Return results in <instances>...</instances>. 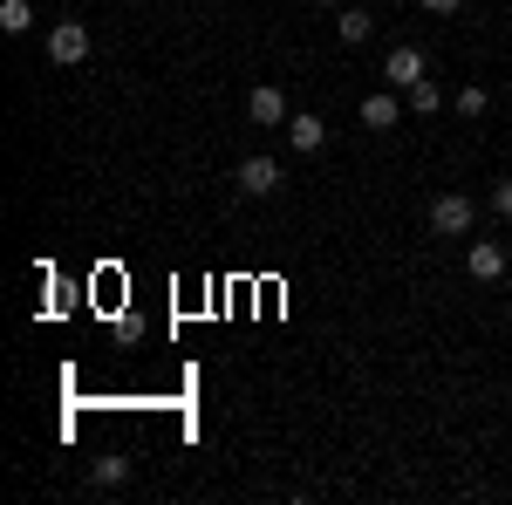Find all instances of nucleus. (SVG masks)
<instances>
[{
	"label": "nucleus",
	"instance_id": "nucleus-1",
	"mask_svg": "<svg viewBox=\"0 0 512 505\" xmlns=\"http://www.w3.org/2000/svg\"><path fill=\"white\" fill-rule=\"evenodd\" d=\"M431 233H437V239H472V233H478V205H472L465 192L431 198Z\"/></svg>",
	"mask_w": 512,
	"mask_h": 505
},
{
	"label": "nucleus",
	"instance_id": "nucleus-2",
	"mask_svg": "<svg viewBox=\"0 0 512 505\" xmlns=\"http://www.w3.org/2000/svg\"><path fill=\"white\" fill-rule=\"evenodd\" d=\"M233 185H239L246 198H274V192H280V157L253 151V157H246V164L233 171Z\"/></svg>",
	"mask_w": 512,
	"mask_h": 505
},
{
	"label": "nucleus",
	"instance_id": "nucleus-3",
	"mask_svg": "<svg viewBox=\"0 0 512 505\" xmlns=\"http://www.w3.org/2000/svg\"><path fill=\"white\" fill-rule=\"evenodd\" d=\"M48 62H62V69L89 62V28H82V21H55V28H48Z\"/></svg>",
	"mask_w": 512,
	"mask_h": 505
},
{
	"label": "nucleus",
	"instance_id": "nucleus-4",
	"mask_svg": "<svg viewBox=\"0 0 512 505\" xmlns=\"http://www.w3.org/2000/svg\"><path fill=\"white\" fill-rule=\"evenodd\" d=\"M506 246H499V239H472V246H465V273H472L478 287H492V280H506Z\"/></svg>",
	"mask_w": 512,
	"mask_h": 505
},
{
	"label": "nucleus",
	"instance_id": "nucleus-5",
	"mask_svg": "<svg viewBox=\"0 0 512 505\" xmlns=\"http://www.w3.org/2000/svg\"><path fill=\"white\" fill-rule=\"evenodd\" d=\"M246 117L260 123V130H287V117H294V110H287V96H280L274 82H260V89L246 96Z\"/></svg>",
	"mask_w": 512,
	"mask_h": 505
},
{
	"label": "nucleus",
	"instance_id": "nucleus-6",
	"mask_svg": "<svg viewBox=\"0 0 512 505\" xmlns=\"http://www.w3.org/2000/svg\"><path fill=\"white\" fill-rule=\"evenodd\" d=\"M424 76H431V69H424V48H410V41L390 48V62H383V82H390V89H417Z\"/></svg>",
	"mask_w": 512,
	"mask_h": 505
},
{
	"label": "nucleus",
	"instance_id": "nucleus-7",
	"mask_svg": "<svg viewBox=\"0 0 512 505\" xmlns=\"http://www.w3.org/2000/svg\"><path fill=\"white\" fill-rule=\"evenodd\" d=\"M287 144H294L301 157H315L321 144H328V123H321L315 110H294V117H287Z\"/></svg>",
	"mask_w": 512,
	"mask_h": 505
},
{
	"label": "nucleus",
	"instance_id": "nucleus-8",
	"mask_svg": "<svg viewBox=\"0 0 512 505\" xmlns=\"http://www.w3.org/2000/svg\"><path fill=\"white\" fill-rule=\"evenodd\" d=\"M396 117H403L396 89H369V96H362V130H396Z\"/></svg>",
	"mask_w": 512,
	"mask_h": 505
},
{
	"label": "nucleus",
	"instance_id": "nucleus-9",
	"mask_svg": "<svg viewBox=\"0 0 512 505\" xmlns=\"http://www.w3.org/2000/svg\"><path fill=\"white\" fill-rule=\"evenodd\" d=\"M35 28V0H0V35H28Z\"/></svg>",
	"mask_w": 512,
	"mask_h": 505
},
{
	"label": "nucleus",
	"instance_id": "nucleus-10",
	"mask_svg": "<svg viewBox=\"0 0 512 505\" xmlns=\"http://www.w3.org/2000/svg\"><path fill=\"white\" fill-rule=\"evenodd\" d=\"M369 28H376V21H369V7H342V14H335V35L349 41V48H355V41H369Z\"/></svg>",
	"mask_w": 512,
	"mask_h": 505
},
{
	"label": "nucleus",
	"instance_id": "nucleus-11",
	"mask_svg": "<svg viewBox=\"0 0 512 505\" xmlns=\"http://www.w3.org/2000/svg\"><path fill=\"white\" fill-rule=\"evenodd\" d=\"M451 110H458V117H485V110H492V96H485V82H465V89L451 96Z\"/></svg>",
	"mask_w": 512,
	"mask_h": 505
},
{
	"label": "nucleus",
	"instance_id": "nucleus-12",
	"mask_svg": "<svg viewBox=\"0 0 512 505\" xmlns=\"http://www.w3.org/2000/svg\"><path fill=\"white\" fill-rule=\"evenodd\" d=\"M123 478H130V458H96V471H89L96 492H110V485H123Z\"/></svg>",
	"mask_w": 512,
	"mask_h": 505
},
{
	"label": "nucleus",
	"instance_id": "nucleus-13",
	"mask_svg": "<svg viewBox=\"0 0 512 505\" xmlns=\"http://www.w3.org/2000/svg\"><path fill=\"white\" fill-rule=\"evenodd\" d=\"M403 96H410V110H417V117H437V110H444V96H437V82H431V76L417 82V89H403Z\"/></svg>",
	"mask_w": 512,
	"mask_h": 505
},
{
	"label": "nucleus",
	"instance_id": "nucleus-14",
	"mask_svg": "<svg viewBox=\"0 0 512 505\" xmlns=\"http://www.w3.org/2000/svg\"><path fill=\"white\" fill-rule=\"evenodd\" d=\"M492 212H499V219H512V171L492 185Z\"/></svg>",
	"mask_w": 512,
	"mask_h": 505
},
{
	"label": "nucleus",
	"instance_id": "nucleus-15",
	"mask_svg": "<svg viewBox=\"0 0 512 505\" xmlns=\"http://www.w3.org/2000/svg\"><path fill=\"white\" fill-rule=\"evenodd\" d=\"M424 7H431V14H444V21H451V14H458V7H465V0H424Z\"/></svg>",
	"mask_w": 512,
	"mask_h": 505
},
{
	"label": "nucleus",
	"instance_id": "nucleus-16",
	"mask_svg": "<svg viewBox=\"0 0 512 505\" xmlns=\"http://www.w3.org/2000/svg\"><path fill=\"white\" fill-rule=\"evenodd\" d=\"M315 7H342V0H315Z\"/></svg>",
	"mask_w": 512,
	"mask_h": 505
},
{
	"label": "nucleus",
	"instance_id": "nucleus-17",
	"mask_svg": "<svg viewBox=\"0 0 512 505\" xmlns=\"http://www.w3.org/2000/svg\"><path fill=\"white\" fill-rule=\"evenodd\" d=\"M506 117H512V110H506Z\"/></svg>",
	"mask_w": 512,
	"mask_h": 505
}]
</instances>
